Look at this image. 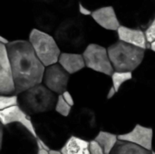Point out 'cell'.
Wrapping results in <instances>:
<instances>
[{
    "label": "cell",
    "instance_id": "cell-1",
    "mask_svg": "<svg viewBox=\"0 0 155 154\" xmlns=\"http://www.w3.org/2000/svg\"><path fill=\"white\" fill-rule=\"evenodd\" d=\"M13 69L16 94L43 84L45 66L26 40L11 41L6 45Z\"/></svg>",
    "mask_w": 155,
    "mask_h": 154
},
{
    "label": "cell",
    "instance_id": "cell-2",
    "mask_svg": "<svg viewBox=\"0 0 155 154\" xmlns=\"http://www.w3.org/2000/svg\"><path fill=\"white\" fill-rule=\"evenodd\" d=\"M66 118L52 112L32 118L37 139L49 150H61L71 136V128Z\"/></svg>",
    "mask_w": 155,
    "mask_h": 154
},
{
    "label": "cell",
    "instance_id": "cell-3",
    "mask_svg": "<svg viewBox=\"0 0 155 154\" xmlns=\"http://www.w3.org/2000/svg\"><path fill=\"white\" fill-rule=\"evenodd\" d=\"M57 97L44 84H40L18 94V105L29 116L35 117L54 111Z\"/></svg>",
    "mask_w": 155,
    "mask_h": 154
},
{
    "label": "cell",
    "instance_id": "cell-4",
    "mask_svg": "<svg viewBox=\"0 0 155 154\" xmlns=\"http://www.w3.org/2000/svg\"><path fill=\"white\" fill-rule=\"evenodd\" d=\"M107 50L114 69L117 72L133 73L141 65L145 55L144 49L122 41L111 44Z\"/></svg>",
    "mask_w": 155,
    "mask_h": 154
},
{
    "label": "cell",
    "instance_id": "cell-5",
    "mask_svg": "<svg viewBox=\"0 0 155 154\" xmlns=\"http://www.w3.org/2000/svg\"><path fill=\"white\" fill-rule=\"evenodd\" d=\"M28 41L32 44L37 57L45 67L58 64L62 53L54 36L43 30L34 28L29 34Z\"/></svg>",
    "mask_w": 155,
    "mask_h": 154
},
{
    "label": "cell",
    "instance_id": "cell-6",
    "mask_svg": "<svg viewBox=\"0 0 155 154\" xmlns=\"http://www.w3.org/2000/svg\"><path fill=\"white\" fill-rule=\"evenodd\" d=\"M6 127V152L1 154H38L39 143L32 133L21 125L18 132H12L10 125Z\"/></svg>",
    "mask_w": 155,
    "mask_h": 154
},
{
    "label": "cell",
    "instance_id": "cell-7",
    "mask_svg": "<svg viewBox=\"0 0 155 154\" xmlns=\"http://www.w3.org/2000/svg\"><path fill=\"white\" fill-rule=\"evenodd\" d=\"M83 55L87 68L105 75L112 76L114 73L108 50L104 46L97 44H90L84 50Z\"/></svg>",
    "mask_w": 155,
    "mask_h": 154
},
{
    "label": "cell",
    "instance_id": "cell-8",
    "mask_svg": "<svg viewBox=\"0 0 155 154\" xmlns=\"http://www.w3.org/2000/svg\"><path fill=\"white\" fill-rule=\"evenodd\" d=\"M83 25L74 21L64 22L55 33L58 44L67 49H81L84 44Z\"/></svg>",
    "mask_w": 155,
    "mask_h": 154
},
{
    "label": "cell",
    "instance_id": "cell-9",
    "mask_svg": "<svg viewBox=\"0 0 155 154\" xmlns=\"http://www.w3.org/2000/svg\"><path fill=\"white\" fill-rule=\"evenodd\" d=\"M69 122L71 131L75 133L73 135L80 136L84 134V136H89L93 133L97 135L99 132H96L97 123L95 113L89 108H78L75 113L72 112Z\"/></svg>",
    "mask_w": 155,
    "mask_h": 154
},
{
    "label": "cell",
    "instance_id": "cell-10",
    "mask_svg": "<svg viewBox=\"0 0 155 154\" xmlns=\"http://www.w3.org/2000/svg\"><path fill=\"white\" fill-rule=\"evenodd\" d=\"M70 74L59 64H55L45 67L43 84L57 95L63 94L69 83Z\"/></svg>",
    "mask_w": 155,
    "mask_h": 154
},
{
    "label": "cell",
    "instance_id": "cell-11",
    "mask_svg": "<svg viewBox=\"0 0 155 154\" xmlns=\"http://www.w3.org/2000/svg\"><path fill=\"white\" fill-rule=\"evenodd\" d=\"M0 94H16L15 79L6 45L0 44Z\"/></svg>",
    "mask_w": 155,
    "mask_h": 154
},
{
    "label": "cell",
    "instance_id": "cell-12",
    "mask_svg": "<svg viewBox=\"0 0 155 154\" xmlns=\"http://www.w3.org/2000/svg\"><path fill=\"white\" fill-rule=\"evenodd\" d=\"M0 120H1V124L4 126L13 123H16L24 126L30 133H32L37 139L36 132L31 116L25 113L20 108L19 105L0 111Z\"/></svg>",
    "mask_w": 155,
    "mask_h": 154
},
{
    "label": "cell",
    "instance_id": "cell-13",
    "mask_svg": "<svg viewBox=\"0 0 155 154\" xmlns=\"http://www.w3.org/2000/svg\"><path fill=\"white\" fill-rule=\"evenodd\" d=\"M120 141L128 142L138 146H141L148 151H153V130L141 124H136L134 129L124 134L118 135Z\"/></svg>",
    "mask_w": 155,
    "mask_h": 154
},
{
    "label": "cell",
    "instance_id": "cell-14",
    "mask_svg": "<svg viewBox=\"0 0 155 154\" xmlns=\"http://www.w3.org/2000/svg\"><path fill=\"white\" fill-rule=\"evenodd\" d=\"M93 19L103 28L111 31H117L121 26L115 10L112 5L100 7L92 14Z\"/></svg>",
    "mask_w": 155,
    "mask_h": 154
},
{
    "label": "cell",
    "instance_id": "cell-15",
    "mask_svg": "<svg viewBox=\"0 0 155 154\" xmlns=\"http://www.w3.org/2000/svg\"><path fill=\"white\" fill-rule=\"evenodd\" d=\"M117 34L119 41L144 50L150 47V44L147 41L145 32L141 29L130 28L124 25H121L117 30Z\"/></svg>",
    "mask_w": 155,
    "mask_h": 154
},
{
    "label": "cell",
    "instance_id": "cell-16",
    "mask_svg": "<svg viewBox=\"0 0 155 154\" xmlns=\"http://www.w3.org/2000/svg\"><path fill=\"white\" fill-rule=\"evenodd\" d=\"M58 64L69 74H74L83 70L85 65V61L83 54L64 52L59 57Z\"/></svg>",
    "mask_w": 155,
    "mask_h": 154
},
{
    "label": "cell",
    "instance_id": "cell-17",
    "mask_svg": "<svg viewBox=\"0 0 155 154\" xmlns=\"http://www.w3.org/2000/svg\"><path fill=\"white\" fill-rule=\"evenodd\" d=\"M60 151L63 154H90V141L72 134Z\"/></svg>",
    "mask_w": 155,
    "mask_h": 154
},
{
    "label": "cell",
    "instance_id": "cell-18",
    "mask_svg": "<svg viewBox=\"0 0 155 154\" xmlns=\"http://www.w3.org/2000/svg\"><path fill=\"white\" fill-rule=\"evenodd\" d=\"M94 140L103 147L105 154H111L116 143H118L119 138L118 135L114 133L105 131H99Z\"/></svg>",
    "mask_w": 155,
    "mask_h": 154
},
{
    "label": "cell",
    "instance_id": "cell-19",
    "mask_svg": "<svg viewBox=\"0 0 155 154\" xmlns=\"http://www.w3.org/2000/svg\"><path fill=\"white\" fill-rule=\"evenodd\" d=\"M111 154H153L152 151H148L141 146H138L136 144L124 142V141H118L116 143L114 149Z\"/></svg>",
    "mask_w": 155,
    "mask_h": 154
},
{
    "label": "cell",
    "instance_id": "cell-20",
    "mask_svg": "<svg viewBox=\"0 0 155 154\" xmlns=\"http://www.w3.org/2000/svg\"><path fill=\"white\" fill-rule=\"evenodd\" d=\"M112 82H113V87L115 89V91L118 93L120 88L124 84H125L128 81H131L133 79V73L132 72H117L114 71V73L112 74Z\"/></svg>",
    "mask_w": 155,
    "mask_h": 154
},
{
    "label": "cell",
    "instance_id": "cell-21",
    "mask_svg": "<svg viewBox=\"0 0 155 154\" xmlns=\"http://www.w3.org/2000/svg\"><path fill=\"white\" fill-rule=\"evenodd\" d=\"M54 112L56 113H58L59 115L64 117V118H68L71 115L72 112H73V107L71 105H69L64 101L62 94H60L57 97V102H56V104H55Z\"/></svg>",
    "mask_w": 155,
    "mask_h": 154
},
{
    "label": "cell",
    "instance_id": "cell-22",
    "mask_svg": "<svg viewBox=\"0 0 155 154\" xmlns=\"http://www.w3.org/2000/svg\"><path fill=\"white\" fill-rule=\"evenodd\" d=\"M19 104L17 94L14 95H0V111L5 110Z\"/></svg>",
    "mask_w": 155,
    "mask_h": 154
},
{
    "label": "cell",
    "instance_id": "cell-23",
    "mask_svg": "<svg viewBox=\"0 0 155 154\" xmlns=\"http://www.w3.org/2000/svg\"><path fill=\"white\" fill-rule=\"evenodd\" d=\"M145 34H146V38L149 44L155 41V17L153 18V22L151 23V25L146 29Z\"/></svg>",
    "mask_w": 155,
    "mask_h": 154
},
{
    "label": "cell",
    "instance_id": "cell-24",
    "mask_svg": "<svg viewBox=\"0 0 155 154\" xmlns=\"http://www.w3.org/2000/svg\"><path fill=\"white\" fill-rule=\"evenodd\" d=\"M90 154H105L103 147L95 141H90Z\"/></svg>",
    "mask_w": 155,
    "mask_h": 154
},
{
    "label": "cell",
    "instance_id": "cell-25",
    "mask_svg": "<svg viewBox=\"0 0 155 154\" xmlns=\"http://www.w3.org/2000/svg\"><path fill=\"white\" fill-rule=\"evenodd\" d=\"M62 96H63V98L64 99V101H65L69 105H71L72 107L74 106V100L73 95L70 93L69 91H65V92L62 94Z\"/></svg>",
    "mask_w": 155,
    "mask_h": 154
},
{
    "label": "cell",
    "instance_id": "cell-26",
    "mask_svg": "<svg viewBox=\"0 0 155 154\" xmlns=\"http://www.w3.org/2000/svg\"><path fill=\"white\" fill-rule=\"evenodd\" d=\"M78 7H79V12H80L82 15H92L93 11H91V10H89L88 8H86L85 6H84L81 3L79 4Z\"/></svg>",
    "mask_w": 155,
    "mask_h": 154
},
{
    "label": "cell",
    "instance_id": "cell-27",
    "mask_svg": "<svg viewBox=\"0 0 155 154\" xmlns=\"http://www.w3.org/2000/svg\"><path fill=\"white\" fill-rule=\"evenodd\" d=\"M117 93V92L115 91V89L112 86L111 88H110V90H109V92H108V93H107V96H106V99L107 100H110V99H112L115 94Z\"/></svg>",
    "mask_w": 155,
    "mask_h": 154
},
{
    "label": "cell",
    "instance_id": "cell-28",
    "mask_svg": "<svg viewBox=\"0 0 155 154\" xmlns=\"http://www.w3.org/2000/svg\"><path fill=\"white\" fill-rule=\"evenodd\" d=\"M9 43H10V41H8L6 38H5V37H3V36H0V44H5V45H7Z\"/></svg>",
    "mask_w": 155,
    "mask_h": 154
},
{
    "label": "cell",
    "instance_id": "cell-29",
    "mask_svg": "<svg viewBox=\"0 0 155 154\" xmlns=\"http://www.w3.org/2000/svg\"><path fill=\"white\" fill-rule=\"evenodd\" d=\"M49 154H63L60 150H50Z\"/></svg>",
    "mask_w": 155,
    "mask_h": 154
},
{
    "label": "cell",
    "instance_id": "cell-30",
    "mask_svg": "<svg viewBox=\"0 0 155 154\" xmlns=\"http://www.w3.org/2000/svg\"><path fill=\"white\" fill-rule=\"evenodd\" d=\"M150 49H151L153 52H155V41L152 42V43L150 44Z\"/></svg>",
    "mask_w": 155,
    "mask_h": 154
},
{
    "label": "cell",
    "instance_id": "cell-31",
    "mask_svg": "<svg viewBox=\"0 0 155 154\" xmlns=\"http://www.w3.org/2000/svg\"><path fill=\"white\" fill-rule=\"evenodd\" d=\"M38 154H49V151H46L45 149H40Z\"/></svg>",
    "mask_w": 155,
    "mask_h": 154
}]
</instances>
